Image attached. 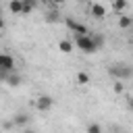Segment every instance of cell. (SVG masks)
<instances>
[{"mask_svg":"<svg viewBox=\"0 0 133 133\" xmlns=\"http://www.w3.org/2000/svg\"><path fill=\"white\" fill-rule=\"evenodd\" d=\"M108 75L112 79H116V81H125V79L133 77V69L129 64H125V62H114V64L108 66Z\"/></svg>","mask_w":133,"mask_h":133,"instance_id":"cell-1","label":"cell"},{"mask_svg":"<svg viewBox=\"0 0 133 133\" xmlns=\"http://www.w3.org/2000/svg\"><path fill=\"white\" fill-rule=\"evenodd\" d=\"M75 46L85 54L98 52V46H96V42H94V37L89 33H75Z\"/></svg>","mask_w":133,"mask_h":133,"instance_id":"cell-2","label":"cell"},{"mask_svg":"<svg viewBox=\"0 0 133 133\" xmlns=\"http://www.w3.org/2000/svg\"><path fill=\"white\" fill-rule=\"evenodd\" d=\"M52 106H54V98L48 96V94H42V96L35 100V108H37L39 112H48Z\"/></svg>","mask_w":133,"mask_h":133,"instance_id":"cell-3","label":"cell"},{"mask_svg":"<svg viewBox=\"0 0 133 133\" xmlns=\"http://www.w3.org/2000/svg\"><path fill=\"white\" fill-rule=\"evenodd\" d=\"M0 71H15V58L10 56V54H4V52H0Z\"/></svg>","mask_w":133,"mask_h":133,"instance_id":"cell-4","label":"cell"},{"mask_svg":"<svg viewBox=\"0 0 133 133\" xmlns=\"http://www.w3.org/2000/svg\"><path fill=\"white\" fill-rule=\"evenodd\" d=\"M64 23H66V27H69L73 33H87V27H85V25H81V23H77V21H75V19H71V17H66V21H64Z\"/></svg>","mask_w":133,"mask_h":133,"instance_id":"cell-5","label":"cell"},{"mask_svg":"<svg viewBox=\"0 0 133 133\" xmlns=\"http://www.w3.org/2000/svg\"><path fill=\"white\" fill-rule=\"evenodd\" d=\"M89 15L94 17V19H98V21H102L104 17H106V8L100 4V2H96V4H91V8H89Z\"/></svg>","mask_w":133,"mask_h":133,"instance_id":"cell-6","label":"cell"},{"mask_svg":"<svg viewBox=\"0 0 133 133\" xmlns=\"http://www.w3.org/2000/svg\"><path fill=\"white\" fill-rule=\"evenodd\" d=\"M21 81H23V77H21V75H19V73H15V71H10V73H8V77H6V81H4V83H8V85H10V87H19V85H21Z\"/></svg>","mask_w":133,"mask_h":133,"instance_id":"cell-7","label":"cell"},{"mask_svg":"<svg viewBox=\"0 0 133 133\" xmlns=\"http://www.w3.org/2000/svg\"><path fill=\"white\" fill-rule=\"evenodd\" d=\"M8 10L12 15H23V0H10L8 2Z\"/></svg>","mask_w":133,"mask_h":133,"instance_id":"cell-8","label":"cell"},{"mask_svg":"<svg viewBox=\"0 0 133 133\" xmlns=\"http://www.w3.org/2000/svg\"><path fill=\"white\" fill-rule=\"evenodd\" d=\"M27 123H29V116H27L25 112H19V114L12 116V125H15V127H23V125H27Z\"/></svg>","mask_w":133,"mask_h":133,"instance_id":"cell-9","label":"cell"},{"mask_svg":"<svg viewBox=\"0 0 133 133\" xmlns=\"http://www.w3.org/2000/svg\"><path fill=\"white\" fill-rule=\"evenodd\" d=\"M133 25V17H127V15H118V27L121 29H129Z\"/></svg>","mask_w":133,"mask_h":133,"instance_id":"cell-10","label":"cell"},{"mask_svg":"<svg viewBox=\"0 0 133 133\" xmlns=\"http://www.w3.org/2000/svg\"><path fill=\"white\" fill-rule=\"evenodd\" d=\"M58 50L64 52V54L73 52V42H69V39H60V42H58Z\"/></svg>","mask_w":133,"mask_h":133,"instance_id":"cell-11","label":"cell"},{"mask_svg":"<svg viewBox=\"0 0 133 133\" xmlns=\"http://www.w3.org/2000/svg\"><path fill=\"white\" fill-rule=\"evenodd\" d=\"M127 6H129L127 0H112V8H114V12H123Z\"/></svg>","mask_w":133,"mask_h":133,"instance_id":"cell-12","label":"cell"},{"mask_svg":"<svg viewBox=\"0 0 133 133\" xmlns=\"http://www.w3.org/2000/svg\"><path fill=\"white\" fill-rule=\"evenodd\" d=\"M35 8V0H23V15H29Z\"/></svg>","mask_w":133,"mask_h":133,"instance_id":"cell-13","label":"cell"},{"mask_svg":"<svg viewBox=\"0 0 133 133\" xmlns=\"http://www.w3.org/2000/svg\"><path fill=\"white\" fill-rule=\"evenodd\" d=\"M77 83H79V85H87V83H89V75L83 73V71H79V73H77Z\"/></svg>","mask_w":133,"mask_h":133,"instance_id":"cell-14","label":"cell"},{"mask_svg":"<svg viewBox=\"0 0 133 133\" xmlns=\"http://www.w3.org/2000/svg\"><path fill=\"white\" fill-rule=\"evenodd\" d=\"M85 133H102V125L100 123H89L87 129H85Z\"/></svg>","mask_w":133,"mask_h":133,"instance_id":"cell-15","label":"cell"},{"mask_svg":"<svg viewBox=\"0 0 133 133\" xmlns=\"http://www.w3.org/2000/svg\"><path fill=\"white\" fill-rule=\"evenodd\" d=\"M46 21H48V23H56V21H58V12H56V10H48V12H46Z\"/></svg>","mask_w":133,"mask_h":133,"instance_id":"cell-16","label":"cell"},{"mask_svg":"<svg viewBox=\"0 0 133 133\" xmlns=\"http://www.w3.org/2000/svg\"><path fill=\"white\" fill-rule=\"evenodd\" d=\"M123 89H125V85H123L121 81H116V79H114V85H112V91H114V94H123Z\"/></svg>","mask_w":133,"mask_h":133,"instance_id":"cell-17","label":"cell"},{"mask_svg":"<svg viewBox=\"0 0 133 133\" xmlns=\"http://www.w3.org/2000/svg\"><path fill=\"white\" fill-rule=\"evenodd\" d=\"M48 2H50V4H54V6H60V4H64L66 0H48Z\"/></svg>","mask_w":133,"mask_h":133,"instance_id":"cell-18","label":"cell"},{"mask_svg":"<svg viewBox=\"0 0 133 133\" xmlns=\"http://www.w3.org/2000/svg\"><path fill=\"white\" fill-rule=\"evenodd\" d=\"M6 77H8V71H0V81H6Z\"/></svg>","mask_w":133,"mask_h":133,"instance_id":"cell-19","label":"cell"},{"mask_svg":"<svg viewBox=\"0 0 133 133\" xmlns=\"http://www.w3.org/2000/svg\"><path fill=\"white\" fill-rule=\"evenodd\" d=\"M4 27H6V23H4V19L0 17V35H2V31H4Z\"/></svg>","mask_w":133,"mask_h":133,"instance_id":"cell-20","label":"cell"},{"mask_svg":"<svg viewBox=\"0 0 133 133\" xmlns=\"http://www.w3.org/2000/svg\"><path fill=\"white\" fill-rule=\"evenodd\" d=\"M127 106H129V110H133V96L127 100Z\"/></svg>","mask_w":133,"mask_h":133,"instance_id":"cell-21","label":"cell"},{"mask_svg":"<svg viewBox=\"0 0 133 133\" xmlns=\"http://www.w3.org/2000/svg\"><path fill=\"white\" fill-rule=\"evenodd\" d=\"M23 133H35V131H33V129H25Z\"/></svg>","mask_w":133,"mask_h":133,"instance_id":"cell-22","label":"cell"},{"mask_svg":"<svg viewBox=\"0 0 133 133\" xmlns=\"http://www.w3.org/2000/svg\"><path fill=\"white\" fill-rule=\"evenodd\" d=\"M129 29H131V33H133V25H131V27H129Z\"/></svg>","mask_w":133,"mask_h":133,"instance_id":"cell-23","label":"cell"},{"mask_svg":"<svg viewBox=\"0 0 133 133\" xmlns=\"http://www.w3.org/2000/svg\"><path fill=\"white\" fill-rule=\"evenodd\" d=\"M0 17H2V8H0Z\"/></svg>","mask_w":133,"mask_h":133,"instance_id":"cell-24","label":"cell"}]
</instances>
